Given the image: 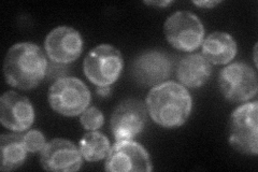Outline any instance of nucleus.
Returning a JSON list of instances; mask_svg holds the SVG:
<instances>
[{
  "mask_svg": "<svg viewBox=\"0 0 258 172\" xmlns=\"http://www.w3.org/2000/svg\"><path fill=\"white\" fill-rule=\"evenodd\" d=\"M188 91L175 82H164L153 87L147 98V110L156 124L165 128L182 126L191 112Z\"/></svg>",
  "mask_w": 258,
  "mask_h": 172,
  "instance_id": "f257e3e1",
  "label": "nucleus"
},
{
  "mask_svg": "<svg viewBox=\"0 0 258 172\" xmlns=\"http://www.w3.org/2000/svg\"><path fill=\"white\" fill-rule=\"evenodd\" d=\"M47 71L45 54L38 45L20 42L10 47L5 63L4 73L9 85L20 89H31L41 82Z\"/></svg>",
  "mask_w": 258,
  "mask_h": 172,
  "instance_id": "f03ea898",
  "label": "nucleus"
},
{
  "mask_svg": "<svg viewBox=\"0 0 258 172\" xmlns=\"http://www.w3.org/2000/svg\"><path fill=\"white\" fill-rule=\"evenodd\" d=\"M51 108L64 117L81 116L90 105L91 92L82 81L62 78L55 82L48 91Z\"/></svg>",
  "mask_w": 258,
  "mask_h": 172,
  "instance_id": "7ed1b4c3",
  "label": "nucleus"
},
{
  "mask_svg": "<svg viewBox=\"0 0 258 172\" xmlns=\"http://www.w3.org/2000/svg\"><path fill=\"white\" fill-rule=\"evenodd\" d=\"M120 52L110 44H100L87 54L83 63L84 75L97 86H110L123 70Z\"/></svg>",
  "mask_w": 258,
  "mask_h": 172,
  "instance_id": "20e7f679",
  "label": "nucleus"
},
{
  "mask_svg": "<svg viewBox=\"0 0 258 172\" xmlns=\"http://www.w3.org/2000/svg\"><path fill=\"white\" fill-rule=\"evenodd\" d=\"M257 101L247 102L232 113L229 123V143L236 151L256 156L258 154Z\"/></svg>",
  "mask_w": 258,
  "mask_h": 172,
  "instance_id": "39448f33",
  "label": "nucleus"
},
{
  "mask_svg": "<svg viewBox=\"0 0 258 172\" xmlns=\"http://www.w3.org/2000/svg\"><path fill=\"white\" fill-rule=\"evenodd\" d=\"M165 35L173 47L180 51L191 52L203 44L205 28L197 15L188 11H179L167 19Z\"/></svg>",
  "mask_w": 258,
  "mask_h": 172,
  "instance_id": "423d86ee",
  "label": "nucleus"
},
{
  "mask_svg": "<svg viewBox=\"0 0 258 172\" xmlns=\"http://www.w3.org/2000/svg\"><path fill=\"white\" fill-rule=\"evenodd\" d=\"M219 85L226 99L233 102L249 100L258 88L255 71L244 63H233L224 68L220 73Z\"/></svg>",
  "mask_w": 258,
  "mask_h": 172,
  "instance_id": "0eeeda50",
  "label": "nucleus"
},
{
  "mask_svg": "<svg viewBox=\"0 0 258 172\" xmlns=\"http://www.w3.org/2000/svg\"><path fill=\"white\" fill-rule=\"evenodd\" d=\"M104 170L110 172H150L153 167L149 153L141 144L133 140H123L116 141L110 149Z\"/></svg>",
  "mask_w": 258,
  "mask_h": 172,
  "instance_id": "6e6552de",
  "label": "nucleus"
},
{
  "mask_svg": "<svg viewBox=\"0 0 258 172\" xmlns=\"http://www.w3.org/2000/svg\"><path fill=\"white\" fill-rule=\"evenodd\" d=\"M147 108L137 99L120 102L111 118V133L116 141L133 140L139 135L147 123Z\"/></svg>",
  "mask_w": 258,
  "mask_h": 172,
  "instance_id": "1a4fd4ad",
  "label": "nucleus"
},
{
  "mask_svg": "<svg viewBox=\"0 0 258 172\" xmlns=\"http://www.w3.org/2000/svg\"><path fill=\"white\" fill-rule=\"evenodd\" d=\"M44 47L48 59L53 63L70 64L77 61L82 53L83 40L75 28L60 26L46 36Z\"/></svg>",
  "mask_w": 258,
  "mask_h": 172,
  "instance_id": "9d476101",
  "label": "nucleus"
},
{
  "mask_svg": "<svg viewBox=\"0 0 258 172\" xmlns=\"http://www.w3.org/2000/svg\"><path fill=\"white\" fill-rule=\"evenodd\" d=\"M40 162L46 171L75 172L82 167V155L71 141L54 139L41 151Z\"/></svg>",
  "mask_w": 258,
  "mask_h": 172,
  "instance_id": "9b49d317",
  "label": "nucleus"
},
{
  "mask_svg": "<svg viewBox=\"0 0 258 172\" xmlns=\"http://www.w3.org/2000/svg\"><path fill=\"white\" fill-rule=\"evenodd\" d=\"M133 76L140 84L156 86L171 75L172 62L161 51H147L138 55L133 63Z\"/></svg>",
  "mask_w": 258,
  "mask_h": 172,
  "instance_id": "f8f14e48",
  "label": "nucleus"
},
{
  "mask_svg": "<svg viewBox=\"0 0 258 172\" xmlns=\"http://www.w3.org/2000/svg\"><path fill=\"white\" fill-rule=\"evenodd\" d=\"M34 121L35 111L26 97L9 91L0 98V122L6 128L22 133L30 128Z\"/></svg>",
  "mask_w": 258,
  "mask_h": 172,
  "instance_id": "ddd939ff",
  "label": "nucleus"
},
{
  "mask_svg": "<svg viewBox=\"0 0 258 172\" xmlns=\"http://www.w3.org/2000/svg\"><path fill=\"white\" fill-rule=\"evenodd\" d=\"M203 56L213 65H226L236 57V40L227 32L216 31L209 35L203 42Z\"/></svg>",
  "mask_w": 258,
  "mask_h": 172,
  "instance_id": "4468645a",
  "label": "nucleus"
},
{
  "mask_svg": "<svg viewBox=\"0 0 258 172\" xmlns=\"http://www.w3.org/2000/svg\"><path fill=\"white\" fill-rule=\"evenodd\" d=\"M211 72V64L203 55L191 54L181 61L176 69V76L182 85L197 88L206 83Z\"/></svg>",
  "mask_w": 258,
  "mask_h": 172,
  "instance_id": "2eb2a0df",
  "label": "nucleus"
},
{
  "mask_svg": "<svg viewBox=\"0 0 258 172\" xmlns=\"http://www.w3.org/2000/svg\"><path fill=\"white\" fill-rule=\"evenodd\" d=\"M27 150L23 136L10 134L0 138V170L12 171L20 168L26 159Z\"/></svg>",
  "mask_w": 258,
  "mask_h": 172,
  "instance_id": "dca6fc26",
  "label": "nucleus"
},
{
  "mask_svg": "<svg viewBox=\"0 0 258 172\" xmlns=\"http://www.w3.org/2000/svg\"><path fill=\"white\" fill-rule=\"evenodd\" d=\"M109 139L101 133L93 132L87 133L80 140L79 150L82 157L90 162L99 161L108 156L110 152Z\"/></svg>",
  "mask_w": 258,
  "mask_h": 172,
  "instance_id": "f3484780",
  "label": "nucleus"
},
{
  "mask_svg": "<svg viewBox=\"0 0 258 172\" xmlns=\"http://www.w3.org/2000/svg\"><path fill=\"white\" fill-rule=\"evenodd\" d=\"M80 122L86 130L93 132V130L99 129L102 126L104 118L99 109L92 106V108H87L82 114H81Z\"/></svg>",
  "mask_w": 258,
  "mask_h": 172,
  "instance_id": "a211bd4d",
  "label": "nucleus"
},
{
  "mask_svg": "<svg viewBox=\"0 0 258 172\" xmlns=\"http://www.w3.org/2000/svg\"><path fill=\"white\" fill-rule=\"evenodd\" d=\"M23 139L27 152L30 153H37L42 151L46 145L45 138L43 134L40 133L39 130H30V132L26 133V135L23 136Z\"/></svg>",
  "mask_w": 258,
  "mask_h": 172,
  "instance_id": "6ab92c4d",
  "label": "nucleus"
},
{
  "mask_svg": "<svg viewBox=\"0 0 258 172\" xmlns=\"http://www.w3.org/2000/svg\"><path fill=\"white\" fill-rule=\"evenodd\" d=\"M219 4H221V2H210V0H207V2H194V5L200 8H207V9H211V8Z\"/></svg>",
  "mask_w": 258,
  "mask_h": 172,
  "instance_id": "aec40b11",
  "label": "nucleus"
},
{
  "mask_svg": "<svg viewBox=\"0 0 258 172\" xmlns=\"http://www.w3.org/2000/svg\"><path fill=\"white\" fill-rule=\"evenodd\" d=\"M110 86H98V88H97V94L101 97H107L110 94Z\"/></svg>",
  "mask_w": 258,
  "mask_h": 172,
  "instance_id": "412c9836",
  "label": "nucleus"
},
{
  "mask_svg": "<svg viewBox=\"0 0 258 172\" xmlns=\"http://www.w3.org/2000/svg\"><path fill=\"white\" fill-rule=\"evenodd\" d=\"M145 5L148 6H154V7H167L169 5L173 4V2H144Z\"/></svg>",
  "mask_w": 258,
  "mask_h": 172,
  "instance_id": "4be33fe9",
  "label": "nucleus"
}]
</instances>
